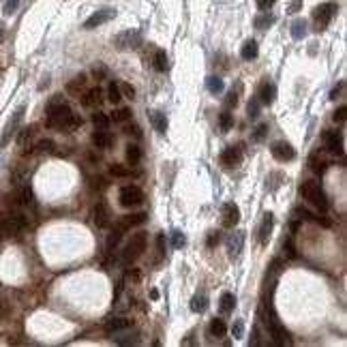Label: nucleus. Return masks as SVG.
<instances>
[{"instance_id": "7c9ffc66", "label": "nucleus", "mask_w": 347, "mask_h": 347, "mask_svg": "<svg viewBox=\"0 0 347 347\" xmlns=\"http://www.w3.org/2000/svg\"><path fill=\"white\" fill-rule=\"evenodd\" d=\"M86 75H84V73H79L77 77H73V79H71L69 84H67V90L71 92V94H79V90L84 88V86H86Z\"/></svg>"}, {"instance_id": "393cba45", "label": "nucleus", "mask_w": 347, "mask_h": 347, "mask_svg": "<svg viewBox=\"0 0 347 347\" xmlns=\"http://www.w3.org/2000/svg\"><path fill=\"white\" fill-rule=\"evenodd\" d=\"M208 330H210V337H214V339H223L225 334H227V326H225V321H223V319H219V317H214V319L210 321Z\"/></svg>"}, {"instance_id": "72a5a7b5", "label": "nucleus", "mask_w": 347, "mask_h": 347, "mask_svg": "<svg viewBox=\"0 0 347 347\" xmlns=\"http://www.w3.org/2000/svg\"><path fill=\"white\" fill-rule=\"evenodd\" d=\"M34 133H37V131H34V127H24V129H19V137H17L19 146H22V148H26V146H28V141L34 137Z\"/></svg>"}, {"instance_id": "bb28decb", "label": "nucleus", "mask_w": 347, "mask_h": 347, "mask_svg": "<svg viewBox=\"0 0 347 347\" xmlns=\"http://www.w3.org/2000/svg\"><path fill=\"white\" fill-rule=\"evenodd\" d=\"M150 123H152L154 131H159V133H165L167 131V116L163 112H150Z\"/></svg>"}, {"instance_id": "e2e57ef3", "label": "nucleus", "mask_w": 347, "mask_h": 347, "mask_svg": "<svg viewBox=\"0 0 347 347\" xmlns=\"http://www.w3.org/2000/svg\"><path fill=\"white\" fill-rule=\"evenodd\" d=\"M150 298H152V300H157V298H159V292H157V290H152V292H150Z\"/></svg>"}, {"instance_id": "a878e982", "label": "nucleus", "mask_w": 347, "mask_h": 347, "mask_svg": "<svg viewBox=\"0 0 347 347\" xmlns=\"http://www.w3.org/2000/svg\"><path fill=\"white\" fill-rule=\"evenodd\" d=\"M206 309H208V296L206 294H195L193 298H191V311H193V313H204Z\"/></svg>"}, {"instance_id": "dca6fc26", "label": "nucleus", "mask_w": 347, "mask_h": 347, "mask_svg": "<svg viewBox=\"0 0 347 347\" xmlns=\"http://www.w3.org/2000/svg\"><path fill=\"white\" fill-rule=\"evenodd\" d=\"M146 219H148V214H146V212L127 214V217H123L120 221L116 223V227H118L120 232H127V230H131V227H137V225H141V223H146Z\"/></svg>"}, {"instance_id": "e433bc0d", "label": "nucleus", "mask_w": 347, "mask_h": 347, "mask_svg": "<svg viewBox=\"0 0 347 347\" xmlns=\"http://www.w3.org/2000/svg\"><path fill=\"white\" fill-rule=\"evenodd\" d=\"M219 127L223 133H227L232 127H234V114H230V110H225L221 116H219Z\"/></svg>"}, {"instance_id": "f8f14e48", "label": "nucleus", "mask_w": 347, "mask_h": 347, "mask_svg": "<svg viewBox=\"0 0 347 347\" xmlns=\"http://www.w3.org/2000/svg\"><path fill=\"white\" fill-rule=\"evenodd\" d=\"M244 238H247V232L242 230H236L230 238H227V255L230 259H238L244 249Z\"/></svg>"}, {"instance_id": "69168bd1", "label": "nucleus", "mask_w": 347, "mask_h": 347, "mask_svg": "<svg viewBox=\"0 0 347 347\" xmlns=\"http://www.w3.org/2000/svg\"><path fill=\"white\" fill-rule=\"evenodd\" d=\"M3 219H5V214L0 212V234H3Z\"/></svg>"}, {"instance_id": "4d7b16f0", "label": "nucleus", "mask_w": 347, "mask_h": 347, "mask_svg": "<svg viewBox=\"0 0 347 347\" xmlns=\"http://www.w3.org/2000/svg\"><path fill=\"white\" fill-rule=\"evenodd\" d=\"M125 133L135 135V137H141V129H139L137 125H127V127H125Z\"/></svg>"}, {"instance_id": "864d4df0", "label": "nucleus", "mask_w": 347, "mask_h": 347, "mask_svg": "<svg viewBox=\"0 0 347 347\" xmlns=\"http://www.w3.org/2000/svg\"><path fill=\"white\" fill-rule=\"evenodd\" d=\"M120 92L125 94V97H129V99H135V88L131 86V84H127V81L120 84Z\"/></svg>"}, {"instance_id": "b1692460", "label": "nucleus", "mask_w": 347, "mask_h": 347, "mask_svg": "<svg viewBox=\"0 0 347 347\" xmlns=\"http://www.w3.org/2000/svg\"><path fill=\"white\" fill-rule=\"evenodd\" d=\"M234 307H236V296L230 294V292L221 294V298H219V311H221V313L223 315H230L232 311H234Z\"/></svg>"}, {"instance_id": "aec40b11", "label": "nucleus", "mask_w": 347, "mask_h": 347, "mask_svg": "<svg viewBox=\"0 0 347 347\" xmlns=\"http://www.w3.org/2000/svg\"><path fill=\"white\" fill-rule=\"evenodd\" d=\"M103 103V90L97 86V88H90L86 94L81 97V105L84 107H99Z\"/></svg>"}, {"instance_id": "4c0bfd02", "label": "nucleus", "mask_w": 347, "mask_h": 347, "mask_svg": "<svg viewBox=\"0 0 347 347\" xmlns=\"http://www.w3.org/2000/svg\"><path fill=\"white\" fill-rule=\"evenodd\" d=\"M19 199V204H24V206H34V195H32V189L30 187H24L22 191H19V195H17Z\"/></svg>"}, {"instance_id": "3c124183", "label": "nucleus", "mask_w": 347, "mask_h": 347, "mask_svg": "<svg viewBox=\"0 0 347 347\" xmlns=\"http://www.w3.org/2000/svg\"><path fill=\"white\" fill-rule=\"evenodd\" d=\"M238 105V92H230V94H227V97H225V110H232V107H236Z\"/></svg>"}, {"instance_id": "49530a36", "label": "nucleus", "mask_w": 347, "mask_h": 347, "mask_svg": "<svg viewBox=\"0 0 347 347\" xmlns=\"http://www.w3.org/2000/svg\"><path fill=\"white\" fill-rule=\"evenodd\" d=\"M19 3H22V0H5L3 13H5V15H13V13H15V11L19 9Z\"/></svg>"}, {"instance_id": "37998d69", "label": "nucleus", "mask_w": 347, "mask_h": 347, "mask_svg": "<svg viewBox=\"0 0 347 347\" xmlns=\"http://www.w3.org/2000/svg\"><path fill=\"white\" fill-rule=\"evenodd\" d=\"M259 105H261V101L257 99V97H253L249 101V107H247V112H249V118L251 120H255V118L259 116Z\"/></svg>"}, {"instance_id": "2eb2a0df", "label": "nucleus", "mask_w": 347, "mask_h": 347, "mask_svg": "<svg viewBox=\"0 0 347 347\" xmlns=\"http://www.w3.org/2000/svg\"><path fill=\"white\" fill-rule=\"evenodd\" d=\"M272 227H274V214H272V212H266L264 219H261L259 230H257V238H259V244H261V247L268 244L270 236H272Z\"/></svg>"}, {"instance_id": "1a4fd4ad", "label": "nucleus", "mask_w": 347, "mask_h": 347, "mask_svg": "<svg viewBox=\"0 0 347 347\" xmlns=\"http://www.w3.org/2000/svg\"><path fill=\"white\" fill-rule=\"evenodd\" d=\"M116 17V9L112 7H105V9H99L97 13H92L86 22H84V28L86 30H92V28H97V26H103V24H107L110 19Z\"/></svg>"}, {"instance_id": "5fc2aeb1", "label": "nucleus", "mask_w": 347, "mask_h": 347, "mask_svg": "<svg viewBox=\"0 0 347 347\" xmlns=\"http://www.w3.org/2000/svg\"><path fill=\"white\" fill-rule=\"evenodd\" d=\"M343 90H345V81H339V86H334V88L330 90V99H332V101H337L341 94H343Z\"/></svg>"}, {"instance_id": "680f3d73", "label": "nucleus", "mask_w": 347, "mask_h": 347, "mask_svg": "<svg viewBox=\"0 0 347 347\" xmlns=\"http://www.w3.org/2000/svg\"><path fill=\"white\" fill-rule=\"evenodd\" d=\"M298 230H300V221L296 219V221H292V234H296Z\"/></svg>"}, {"instance_id": "603ef678", "label": "nucleus", "mask_w": 347, "mask_h": 347, "mask_svg": "<svg viewBox=\"0 0 347 347\" xmlns=\"http://www.w3.org/2000/svg\"><path fill=\"white\" fill-rule=\"evenodd\" d=\"M92 77H94V79H105V77H107V69H105L103 65L92 67Z\"/></svg>"}, {"instance_id": "13d9d810", "label": "nucleus", "mask_w": 347, "mask_h": 347, "mask_svg": "<svg viewBox=\"0 0 347 347\" xmlns=\"http://www.w3.org/2000/svg\"><path fill=\"white\" fill-rule=\"evenodd\" d=\"M277 0H255V5H257V9H261V11H266V9H270Z\"/></svg>"}, {"instance_id": "4468645a", "label": "nucleus", "mask_w": 347, "mask_h": 347, "mask_svg": "<svg viewBox=\"0 0 347 347\" xmlns=\"http://www.w3.org/2000/svg\"><path fill=\"white\" fill-rule=\"evenodd\" d=\"M242 161V148L240 146H227L223 152H221V165L227 167V170H232V167L240 165Z\"/></svg>"}, {"instance_id": "6e6552de", "label": "nucleus", "mask_w": 347, "mask_h": 347, "mask_svg": "<svg viewBox=\"0 0 347 347\" xmlns=\"http://www.w3.org/2000/svg\"><path fill=\"white\" fill-rule=\"evenodd\" d=\"M28 225V219L24 217L22 212H11L3 219V234H9V236H15L19 234L24 227Z\"/></svg>"}, {"instance_id": "20e7f679", "label": "nucleus", "mask_w": 347, "mask_h": 347, "mask_svg": "<svg viewBox=\"0 0 347 347\" xmlns=\"http://www.w3.org/2000/svg\"><path fill=\"white\" fill-rule=\"evenodd\" d=\"M141 32L139 30H123V32H118L116 37H114V45H116V50H120V52H129V50H137V47L141 45Z\"/></svg>"}, {"instance_id": "f03ea898", "label": "nucleus", "mask_w": 347, "mask_h": 347, "mask_svg": "<svg viewBox=\"0 0 347 347\" xmlns=\"http://www.w3.org/2000/svg\"><path fill=\"white\" fill-rule=\"evenodd\" d=\"M300 195L309 201V204H313L319 212H326L330 208V201H328L326 191L321 189V185L315 182V180H304L300 185Z\"/></svg>"}, {"instance_id": "58836bf2", "label": "nucleus", "mask_w": 347, "mask_h": 347, "mask_svg": "<svg viewBox=\"0 0 347 347\" xmlns=\"http://www.w3.org/2000/svg\"><path fill=\"white\" fill-rule=\"evenodd\" d=\"M274 22H277V17H274V15H268V13H264V15H257V17H255V28H259V30L270 28Z\"/></svg>"}, {"instance_id": "8fccbe9b", "label": "nucleus", "mask_w": 347, "mask_h": 347, "mask_svg": "<svg viewBox=\"0 0 347 347\" xmlns=\"http://www.w3.org/2000/svg\"><path fill=\"white\" fill-rule=\"evenodd\" d=\"M219 242H221V232H210L208 238H206V247H208V249H214Z\"/></svg>"}, {"instance_id": "cd10ccee", "label": "nucleus", "mask_w": 347, "mask_h": 347, "mask_svg": "<svg viewBox=\"0 0 347 347\" xmlns=\"http://www.w3.org/2000/svg\"><path fill=\"white\" fill-rule=\"evenodd\" d=\"M110 174L114 176V178H131V176H137L131 167H127V165H123V163H112L110 165Z\"/></svg>"}, {"instance_id": "9b49d317", "label": "nucleus", "mask_w": 347, "mask_h": 347, "mask_svg": "<svg viewBox=\"0 0 347 347\" xmlns=\"http://www.w3.org/2000/svg\"><path fill=\"white\" fill-rule=\"evenodd\" d=\"M270 152H272V157L281 161V163H287V161H294L296 159V150L290 141H274L272 146H270Z\"/></svg>"}, {"instance_id": "a211bd4d", "label": "nucleus", "mask_w": 347, "mask_h": 347, "mask_svg": "<svg viewBox=\"0 0 347 347\" xmlns=\"http://www.w3.org/2000/svg\"><path fill=\"white\" fill-rule=\"evenodd\" d=\"M133 326V319L129 317H110L105 321V332L107 334H114V332H120V330H127Z\"/></svg>"}, {"instance_id": "c85d7f7f", "label": "nucleus", "mask_w": 347, "mask_h": 347, "mask_svg": "<svg viewBox=\"0 0 347 347\" xmlns=\"http://www.w3.org/2000/svg\"><path fill=\"white\" fill-rule=\"evenodd\" d=\"M154 69H157L159 73H165V71L170 69V60H167L165 50H157V52H154Z\"/></svg>"}, {"instance_id": "bf43d9fd", "label": "nucleus", "mask_w": 347, "mask_h": 347, "mask_svg": "<svg viewBox=\"0 0 347 347\" xmlns=\"http://www.w3.org/2000/svg\"><path fill=\"white\" fill-rule=\"evenodd\" d=\"M300 7H302V0H292V5H290V13H296V11H300Z\"/></svg>"}, {"instance_id": "0eeeda50", "label": "nucleus", "mask_w": 347, "mask_h": 347, "mask_svg": "<svg viewBox=\"0 0 347 347\" xmlns=\"http://www.w3.org/2000/svg\"><path fill=\"white\" fill-rule=\"evenodd\" d=\"M24 112H26V107H19V110H15V114L11 116V120L7 123L5 131H3V135H0V148H5L7 144L15 137V133L19 131V125H22V118H24Z\"/></svg>"}, {"instance_id": "052dcab7", "label": "nucleus", "mask_w": 347, "mask_h": 347, "mask_svg": "<svg viewBox=\"0 0 347 347\" xmlns=\"http://www.w3.org/2000/svg\"><path fill=\"white\" fill-rule=\"evenodd\" d=\"M251 345H259V330L253 328V339H251Z\"/></svg>"}, {"instance_id": "7ed1b4c3", "label": "nucleus", "mask_w": 347, "mask_h": 347, "mask_svg": "<svg viewBox=\"0 0 347 347\" xmlns=\"http://www.w3.org/2000/svg\"><path fill=\"white\" fill-rule=\"evenodd\" d=\"M146 244H148L146 232H137V234L131 236V240L127 242V247H125V251H123V261H125V264L131 266L135 259H139L141 253L146 251Z\"/></svg>"}, {"instance_id": "473e14b6", "label": "nucleus", "mask_w": 347, "mask_h": 347, "mask_svg": "<svg viewBox=\"0 0 347 347\" xmlns=\"http://www.w3.org/2000/svg\"><path fill=\"white\" fill-rule=\"evenodd\" d=\"M292 37H294L296 41H300V39L307 37V22H304V19H296V22L292 24Z\"/></svg>"}, {"instance_id": "39448f33", "label": "nucleus", "mask_w": 347, "mask_h": 347, "mask_svg": "<svg viewBox=\"0 0 347 347\" xmlns=\"http://www.w3.org/2000/svg\"><path fill=\"white\" fill-rule=\"evenodd\" d=\"M118 201H120L123 208H135V206H141L144 201V191L135 185H127L120 189V193H118Z\"/></svg>"}, {"instance_id": "de8ad7c7", "label": "nucleus", "mask_w": 347, "mask_h": 347, "mask_svg": "<svg viewBox=\"0 0 347 347\" xmlns=\"http://www.w3.org/2000/svg\"><path fill=\"white\" fill-rule=\"evenodd\" d=\"M232 334H234V339H242V337H244V321H242V319H236V321H234Z\"/></svg>"}, {"instance_id": "423d86ee", "label": "nucleus", "mask_w": 347, "mask_h": 347, "mask_svg": "<svg viewBox=\"0 0 347 347\" xmlns=\"http://www.w3.org/2000/svg\"><path fill=\"white\" fill-rule=\"evenodd\" d=\"M337 11H339V3H324V5H319L313 11V17L317 22V30H324L330 24V19L337 15Z\"/></svg>"}, {"instance_id": "f257e3e1", "label": "nucleus", "mask_w": 347, "mask_h": 347, "mask_svg": "<svg viewBox=\"0 0 347 347\" xmlns=\"http://www.w3.org/2000/svg\"><path fill=\"white\" fill-rule=\"evenodd\" d=\"M73 118V110L63 101L60 94H56L54 99L47 103V120L45 125L52 129H69V123Z\"/></svg>"}, {"instance_id": "a18cd8bd", "label": "nucleus", "mask_w": 347, "mask_h": 347, "mask_svg": "<svg viewBox=\"0 0 347 347\" xmlns=\"http://www.w3.org/2000/svg\"><path fill=\"white\" fill-rule=\"evenodd\" d=\"M120 238H123V232L120 230H118V227H114V230L110 232V236H107V249H114L118 242H120Z\"/></svg>"}, {"instance_id": "f704fd0d", "label": "nucleus", "mask_w": 347, "mask_h": 347, "mask_svg": "<svg viewBox=\"0 0 347 347\" xmlns=\"http://www.w3.org/2000/svg\"><path fill=\"white\" fill-rule=\"evenodd\" d=\"M120 99H123V92H120V86H118V84H110V86H107V101L110 103H120Z\"/></svg>"}, {"instance_id": "2f4dec72", "label": "nucleus", "mask_w": 347, "mask_h": 347, "mask_svg": "<svg viewBox=\"0 0 347 347\" xmlns=\"http://www.w3.org/2000/svg\"><path fill=\"white\" fill-rule=\"evenodd\" d=\"M127 161H129V165H137L141 161V148L137 144H129L127 146Z\"/></svg>"}, {"instance_id": "79ce46f5", "label": "nucleus", "mask_w": 347, "mask_h": 347, "mask_svg": "<svg viewBox=\"0 0 347 347\" xmlns=\"http://www.w3.org/2000/svg\"><path fill=\"white\" fill-rule=\"evenodd\" d=\"M185 244H187V236L180 230H174L172 232V247L174 249H182Z\"/></svg>"}, {"instance_id": "0e129e2a", "label": "nucleus", "mask_w": 347, "mask_h": 347, "mask_svg": "<svg viewBox=\"0 0 347 347\" xmlns=\"http://www.w3.org/2000/svg\"><path fill=\"white\" fill-rule=\"evenodd\" d=\"M3 37H5V26L0 24V41H3Z\"/></svg>"}, {"instance_id": "09e8293b", "label": "nucleus", "mask_w": 347, "mask_h": 347, "mask_svg": "<svg viewBox=\"0 0 347 347\" xmlns=\"http://www.w3.org/2000/svg\"><path fill=\"white\" fill-rule=\"evenodd\" d=\"M283 249H285V253H287V257H296L298 253H296V247H294V234L290 236V238H287V240L283 242Z\"/></svg>"}, {"instance_id": "ea45409f", "label": "nucleus", "mask_w": 347, "mask_h": 347, "mask_svg": "<svg viewBox=\"0 0 347 347\" xmlns=\"http://www.w3.org/2000/svg\"><path fill=\"white\" fill-rule=\"evenodd\" d=\"M92 125L97 129H107L110 127V118H107L103 112H94L92 114Z\"/></svg>"}, {"instance_id": "412c9836", "label": "nucleus", "mask_w": 347, "mask_h": 347, "mask_svg": "<svg viewBox=\"0 0 347 347\" xmlns=\"http://www.w3.org/2000/svg\"><path fill=\"white\" fill-rule=\"evenodd\" d=\"M259 101L264 103V105H272L274 99H277V86H274L272 81H266V84H261V88H259Z\"/></svg>"}, {"instance_id": "c756f323", "label": "nucleus", "mask_w": 347, "mask_h": 347, "mask_svg": "<svg viewBox=\"0 0 347 347\" xmlns=\"http://www.w3.org/2000/svg\"><path fill=\"white\" fill-rule=\"evenodd\" d=\"M206 88H208V92H210V94H221V92L225 90V84H223V79H221V77L210 75V77L206 79Z\"/></svg>"}, {"instance_id": "c03bdc74", "label": "nucleus", "mask_w": 347, "mask_h": 347, "mask_svg": "<svg viewBox=\"0 0 347 347\" xmlns=\"http://www.w3.org/2000/svg\"><path fill=\"white\" fill-rule=\"evenodd\" d=\"M266 135H268V125H266V123H261V125H257V129L253 131L251 139H253V141H264Z\"/></svg>"}, {"instance_id": "a19ab883", "label": "nucleus", "mask_w": 347, "mask_h": 347, "mask_svg": "<svg viewBox=\"0 0 347 347\" xmlns=\"http://www.w3.org/2000/svg\"><path fill=\"white\" fill-rule=\"evenodd\" d=\"M112 120L114 123H127V120H131V110H129V107H120V110L112 112Z\"/></svg>"}, {"instance_id": "c9c22d12", "label": "nucleus", "mask_w": 347, "mask_h": 347, "mask_svg": "<svg viewBox=\"0 0 347 347\" xmlns=\"http://www.w3.org/2000/svg\"><path fill=\"white\" fill-rule=\"evenodd\" d=\"M52 148H54V141H52V139H41V141L34 144L32 148H28L26 154H28V152H37V154H41V152H50Z\"/></svg>"}, {"instance_id": "5701e85b", "label": "nucleus", "mask_w": 347, "mask_h": 347, "mask_svg": "<svg viewBox=\"0 0 347 347\" xmlns=\"http://www.w3.org/2000/svg\"><path fill=\"white\" fill-rule=\"evenodd\" d=\"M240 56H242V60H255V58L259 56V45H257V41H253V39L244 41L242 50H240Z\"/></svg>"}, {"instance_id": "6ab92c4d", "label": "nucleus", "mask_w": 347, "mask_h": 347, "mask_svg": "<svg viewBox=\"0 0 347 347\" xmlns=\"http://www.w3.org/2000/svg\"><path fill=\"white\" fill-rule=\"evenodd\" d=\"M92 221H94L97 227H107L110 225V208H107L103 201H99V204L92 208Z\"/></svg>"}, {"instance_id": "ddd939ff", "label": "nucleus", "mask_w": 347, "mask_h": 347, "mask_svg": "<svg viewBox=\"0 0 347 347\" xmlns=\"http://www.w3.org/2000/svg\"><path fill=\"white\" fill-rule=\"evenodd\" d=\"M321 139H324V148L328 152L343 154V135H341V131H324Z\"/></svg>"}, {"instance_id": "9d476101", "label": "nucleus", "mask_w": 347, "mask_h": 347, "mask_svg": "<svg viewBox=\"0 0 347 347\" xmlns=\"http://www.w3.org/2000/svg\"><path fill=\"white\" fill-rule=\"evenodd\" d=\"M221 223L225 230H234V227L238 225V221H240V208H238L234 201H227V204H223L221 208Z\"/></svg>"}, {"instance_id": "4be33fe9", "label": "nucleus", "mask_w": 347, "mask_h": 347, "mask_svg": "<svg viewBox=\"0 0 347 347\" xmlns=\"http://www.w3.org/2000/svg\"><path fill=\"white\" fill-rule=\"evenodd\" d=\"M92 144H94V148H110L114 144V137L105 129H99L92 133Z\"/></svg>"}, {"instance_id": "f3484780", "label": "nucleus", "mask_w": 347, "mask_h": 347, "mask_svg": "<svg viewBox=\"0 0 347 347\" xmlns=\"http://www.w3.org/2000/svg\"><path fill=\"white\" fill-rule=\"evenodd\" d=\"M328 165H330V161L321 152H313L309 157V170L313 172V174H317V176H324L326 170H328Z\"/></svg>"}, {"instance_id": "6e6d98bb", "label": "nucleus", "mask_w": 347, "mask_h": 347, "mask_svg": "<svg viewBox=\"0 0 347 347\" xmlns=\"http://www.w3.org/2000/svg\"><path fill=\"white\" fill-rule=\"evenodd\" d=\"M345 114H347V110H345V105H341V107H339V110H337V112H334V114H332V120H334V123H339V125H341V123H345Z\"/></svg>"}]
</instances>
